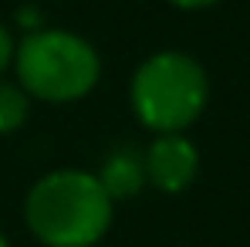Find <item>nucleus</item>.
Listing matches in <instances>:
<instances>
[{
	"instance_id": "obj_7",
	"label": "nucleus",
	"mask_w": 250,
	"mask_h": 247,
	"mask_svg": "<svg viewBox=\"0 0 250 247\" xmlns=\"http://www.w3.org/2000/svg\"><path fill=\"white\" fill-rule=\"evenodd\" d=\"M10 54H14V41H10V34L0 27V71L7 68V61H10Z\"/></svg>"
},
{
	"instance_id": "obj_3",
	"label": "nucleus",
	"mask_w": 250,
	"mask_h": 247,
	"mask_svg": "<svg viewBox=\"0 0 250 247\" xmlns=\"http://www.w3.org/2000/svg\"><path fill=\"white\" fill-rule=\"evenodd\" d=\"M21 85L44 102H71L98 82V54L68 31H38L17 47Z\"/></svg>"
},
{
	"instance_id": "obj_5",
	"label": "nucleus",
	"mask_w": 250,
	"mask_h": 247,
	"mask_svg": "<svg viewBox=\"0 0 250 247\" xmlns=\"http://www.w3.org/2000/svg\"><path fill=\"white\" fill-rule=\"evenodd\" d=\"M98 183L102 190L108 193V200H128L142 190L146 183V169H142V159L135 153H115L108 156L102 173H98Z\"/></svg>"
},
{
	"instance_id": "obj_6",
	"label": "nucleus",
	"mask_w": 250,
	"mask_h": 247,
	"mask_svg": "<svg viewBox=\"0 0 250 247\" xmlns=\"http://www.w3.org/2000/svg\"><path fill=\"white\" fill-rule=\"evenodd\" d=\"M27 119V95L17 85L0 82V132H14Z\"/></svg>"
},
{
	"instance_id": "obj_9",
	"label": "nucleus",
	"mask_w": 250,
	"mask_h": 247,
	"mask_svg": "<svg viewBox=\"0 0 250 247\" xmlns=\"http://www.w3.org/2000/svg\"><path fill=\"white\" fill-rule=\"evenodd\" d=\"M0 247H7V241H3V234H0Z\"/></svg>"
},
{
	"instance_id": "obj_1",
	"label": "nucleus",
	"mask_w": 250,
	"mask_h": 247,
	"mask_svg": "<svg viewBox=\"0 0 250 247\" xmlns=\"http://www.w3.org/2000/svg\"><path fill=\"white\" fill-rule=\"evenodd\" d=\"M24 217L34 237L47 247H91L112 224V200L98 176L58 169L34 183Z\"/></svg>"
},
{
	"instance_id": "obj_8",
	"label": "nucleus",
	"mask_w": 250,
	"mask_h": 247,
	"mask_svg": "<svg viewBox=\"0 0 250 247\" xmlns=\"http://www.w3.org/2000/svg\"><path fill=\"white\" fill-rule=\"evenodd\" d=\"M172 3H179V7H207L213 0H172Z\"/></svg>"
},
{
	"instance_id": "obj_2",
	"label": "nucleus",
	"mask_w": 250,
	"mask_h": 247,
	"mask_svg": "<svg viewBox=\"0 0 250 247\" xmlns=\"http://www.w3.org/2000/svg\"><path fill=\"white\" fill-rule=\"evenodd\" d=\"M207 105L203 68L179 51L152 54L132 78V109L139 122L159 135H172L193 122Z\"/></svg>"
},
{
	"instance_id": "obj_4",
	"label": "nucleus",
	"mask_w": 250,
	"mask_h": 247,
	"mask_svg": "<svg viewBox=\"0 0 250 247\" xmlns=\"http://www.w3.org/2000/svg\"><path fill=\"white\" fill-rule=\"evenodd\" d=\"M196 163H200L196 159V146L189 139H183L179 132H172V135H159L149 146V153L142 159V169H146V180L156 190L179 193V190H186L193 183Z\"/></svg>"
}]
</instances>
